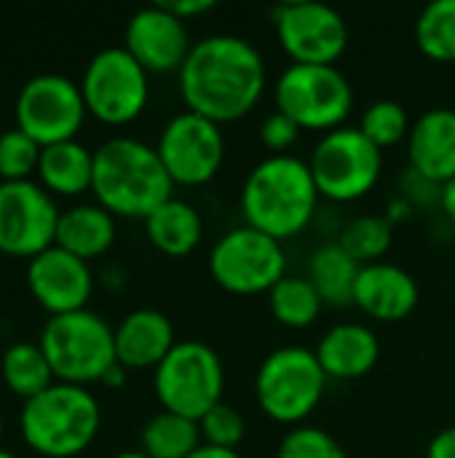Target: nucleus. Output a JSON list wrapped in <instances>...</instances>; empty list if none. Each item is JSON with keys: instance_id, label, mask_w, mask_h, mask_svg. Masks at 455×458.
Listing matches in <instances>:
<instances>
[{"instance_id": "23", "label": "nucleus", "mask_w": 455, "mask_h": 458, "mask_svg": "<svg viewBox=\"0 0 455 458\" xmlns=\"http://www.w3.org/2000/svg\"><path fill=\"white\" fill-rule=\"evenodd\" d=\"M38 177L51 196H80L94 182V150L78 140L48 145L40 150Z\"/></svg>"}, {"instance_id": "13", "label": "nucleus", "mask_w": 455, "mask_h": 458, "mask_svg": "<svg viewBox=\"0 0 455 458\" xmlns=\"http://www.w3.org/2000/svg\"><path fill=\"white\" fill-rule=\"evenodd\" d=\"M156 150L174 185L198 188L217 177L225 161V137L220 123L185 110L164 126Z\"/></svg>"}, {"instance_id": "8", "label": "nucleus", "mask_w": 455, "mask_h": 458, "mask_svg": "<svg viewBox=\"0 0 455 458\" xmlns=\"http://www.w3.org/2000/svg\"><path fill=\"white\" fill-rule=\"evenodd\" d=\"M276 110L306 131L341 129L354 107V89L335 64H290L274 89Z\"/></svg>"}, {"instance_id": "2", "label": "nucleus", "mask_w": 455, "mask_h": 458, "mask_svg": "<svg viewBox=\"0 0 455 458\" xmlns=\"http://www.w3.org/2000/svg\"><path fill=\"white\" fill-rule=\"evenodd\" d=\"M174 182L158 150L134 137H113L94 150L91 193L113 217L147 220L172 199Z\"/></svg>"}, {"instance_id": "25", "label": "nucleus", "mask_w": 455, "mask_h": 458, "mask_svg": "<svg viewBox=\"0 0 455 458\" xmlns=\"http://www.w3.org/2000/svg\"><path fill=\"white\" fill-rule=\"evenodd\" d=\"M359 271L362 266L338 242L322 244L308 260V282L316 287L322 303L335 309L354 303Z\"/></svg>"}, {"instance_id": "32", "label": "nucleus", "mask_w": 455, "mask_h": 458, "mask_svg": "<svg viewBox=\"0 0 455 458\" xmlns=\"http://www.w3.org/2000/svg\"><path fill=\"white\" fill-rule=\"evenodd\" d=\"M40 145L27 137L21 129L0 131V180L3 182H24L38 172Z\"/></svg>"}, {"instance_id": "17", "label": "nucleus", "mask_w": 455, "mask_h": 458, "mask_svg": "<svg viewBox=\"0 0 455 458\" xmlns=\"http://www.w3.org/2000/svg\"><path fill=\"white\" fill-rule=\"evenodd\" d=\"M123 48L147 72H180L193 43L185 21L156 3L129 19L123 32Z\"/></svg>"}, {"instance_id": "37", "label": "nucleus", "mask_w": 455, "mask_h": 458, "mask_svg": "<svg viewBox=\"0 0 455 458\" xmlns=\"http://www.w3.org/2000/svg\"><path fill=\"white\" fill-rule=\"evenodd\" d=\"M426 458H455V427H448L432 437Z\"/></svg>"}, {"instance_id": "24", "label": "nucleus", "mask_w": 455, "mask_h": 458, "mask_svg": "<svg viewBox=\"0 0 455 458\" xmlns=\"http://www.w3.org/2000/svg\"><path fill=\"white\" fill-rule=\"evenodd\" d=\"M145 233L158 252L169 258H185L198 247L204 223L196 207L172 196L145 220Z\"/></svg>"}, {"instance_id": "39", "label": "nucleus", "mask_w": 455, "mask_h": 458, "mask_svg": "<svg viewBox=\"0 0 455 458\" xmlns=\"http://www.w3.org/2000/svg\"><path fill=\"white\" fill-rule=\"evenodd\" d=\"M126 373H129V370H126L123 365H118V362H115V365L105 373L102 384H105V386H110V389H121V386L126 384Z\"/></svg>"}, {"instance_id": "5", "label": "nucleus", "mask_w": 455, "mask_h": 458, "mask_svg": "<svg viewBox=\"0 0 455 458\" xmlns=\"http://www.w3.org/2000/svg\"><path fill=\"white\" fill-rule=\"evenodd\" d=\"M40 349L59 384H102L115 360V330L94 311L51 317L40 333Z\"/></svg>"}, {"instance_id": "15", "label": "nucleus", "mask_w": 455, "mask_h": 458, "mask_svg": "<svg viewBox=\"0 0 455 458\" xmlns=\"http://www.w3.org/2000/svg\"><path fill=\"white\" fill-rule=\"evenodd\" d=\"M274 24L292 64H335L349 48L346 19L324 3H282L274 13Z\"/></svg>"}, {"instance_id": "40", "label": "nucleus", "mask_w": 455, "mask_h": 458, "mask_svg": "<svg viewBox=\"0 0 455 458\" xmlns=\"http://www.w3.org/2000/svg\"><path fill=\"white\" fill-rule=\"evenodd\" d=\"M190 458H241L239 451H225V448H212V445H201Z\"/></svg>"}, {"instance_id": "21", "label": "nucleus", "mask_w": 455, "mask_h": 458, "mask_svg": "<svg viewBox=\"0 0 455 458\" xmlns=\"http://www.w3.org/2000/svg\"><path fill=\"white\" fill-rule=\"evenodd\" d=\"M314 354L327 378L354 381V378L367 376L378 365L381 344H378V335L367 325L346 322V325L330 327L322 335Z\"/></svg>"}, {"instance_id": "38", "label": "nucleus", "mask_w": 455, "mask_h": 458, "mask_svg": "<svg viewBox=\"0 0 455 458\" xmlns=\"http://www.w3.org/2000/svg\"><path fill=\"white\" fill-rule=\"evenodd\" d=\"M440 201H442L445 215L453 220V225H455V180H451L448 185H442V188H440Z\"/></svg>"}, {"instance_id": "22", "label": "nucleus", "mask_w": 455, "mask_h": 458, "mask_svg": "<svg viewBox=\"0 0 455 458\" xmlns=\"http://www.w3.org/2000/svg\"><path fill=\"white\" fill-rule=\"evenodd\" d=\"M113 242H115V217L99 204H78L62 212L54 244L88 263L94 258H102L113 247Z\"/></svg>"}, {"instance_id": "33", "label": "nucleus", "mask_w": 455, "mask_h": 458, "mask_svg": "<svg viewBox=\"0 0 455 458\" xmlns=\"http://www.w3.org/2000/svg\"><path fill=\"white\" fill-rule=\"evenodd\" d=\"M276 458H349L341 443L319 427H295L282 443Z\"/></svg>"}, {"instance_id": "26", "label": "nucleus", "mask_w": 455, "mask_h": 458, "mask_svg": "<svg viewBox=\"0 0 455 458\" xmlns=\"http://www.w3.org/2000/svg\"><path fill=\"white\" fill-rule=\"evenodd\" d=\"M0 376H3V384L8 386V392H13L24 403L43 394L46 389H51L56 384V376H54L40 344H29V341L11 344L3 352Z\"/></svg>"}, {"instance_id": "20", "label": "nucleus", "mask_w": 455, "mask_h": 458, "mask_svg": "<svg viewBox=\"0 0 455 458\" xmlns=\"http://www.w3.org/2000/svg\"><path fill=\"white\" fill-rule=\"evenodd\" d=\"M174 346V327L156 309H137L115 327V360L126 370H156Z\"/></svg>"}, {"instance_id": "43", "label": "nucleus", "mask_w": 455, "mask_h": 458, "mask_svg": "<svg viewBox=\"0 0 455 458\" xmlns=\"http://www.w3.org/2000/svg\"><path fill=\"white\" fill-rule=\"evenodd\" d=\"M0 437H3V416H0Z\"/></svg>"}, {"instance_id": "16", "label": "nucleus", "mask_w": 455, "mask_h": 458, "mask_svg": "<svg viewBox=\"0 0 455 458\" xmlns=\"http://www.w3.org/2000/svg\"><path fill=\"white\" fill-rule=\"evenodd\" d=\"M27 287L51 317H62L88 306L94 274L86 260L54 244L27 263Z\"/></svg>"}, {"instance_id": "36", "label": "nucleus", "mask_w": 455, "mask_h": 458, "mask_svg": "<svg viewBox=\"0 0 455 458\" xmlns=\"http://www.w3.org/2000/svg\"><path fill=\"white\" fill-rule=\"evenodd\" d=\"M158 5H164L177 19L188 21L193 16H201L206 11H212L215 8V0H158Z\"/></svg>"}, {"instance_id": "29", "label": "nucleus", "mask_w": 455, "mask_h": 458, "mask_svg": "<svg viewBox=\"0 0 455 458\" xmlns=\"http://www.w3.org/2000/svg\"><path fill=\"white\" fill-rule=\"evenodd\" d=\"M416 40L429 59L455 62V0H434L421 11Z\"/></svg>"}, {"instance_id": "35", "label": "nucleus", "mask_w": 455, "mask_h": 458, "mask_svg": "<svg viewBox=\"0 0 455 458\" xmlns=\"http://www.w3.org/2000/svg\"><path fill=\"white\" fill-rule=\"evenodd\" d=\"M300 131L303 129L290 115L274 110L260 126V142L265 145V150H271V156H287V150L300 140Z\"/></svg>"}, {"instance_id": "6", "label": "nucleus", "mask_w": 455, "mask_h": 458, "mask_svg": "<svg viewBox=\"0 0 455 458\" xmlns=\"http://www.w3.org/2000/svg\"><path fill=\"white\" fill-rule=\"evenodd\" d=\"M324 386L327 376L316 354L300 346L268 354L255 378V394L263 413L287 427H303V421L319 408Z\"/></svg>"}, {"instance_id": "9", "label": "nucleus", "mask_w": 455, "mask_h": 458, "mask_svg": "<svg viewBox=\"0 0 455 458\" xmlns=\"http://www.w3.org/2000/svg\"><path fill=\"white\" fill-rule=\"evenodd\" d=\"M319 196L349 204L365 199L383 169V150L375 148L359 126L327 131L308 158Z\"/></svg>"}, {"instance_id": "3", "label": "nucleus", "mask_w": 455, "mask_h": 458, "mask_svg": "<svg viewBox=\"0 0 455 458\" xmlns=\"http://www.w3.org/2000/svg\"><path fill=\"white\" fill-rule=\"evenodd\" d=\"M319 188L308 161L298 156H268L244 180L241 212L252 225L276 242L298 236L314 217Z\"/></svg>"}, {"instance_id": "11", "label": "nucleus", "mask_w": 455, "mask_h": 458, "mask_svg": "<svg viewBox=\"0 0 455 458\" xmlns=\"http://www.w3.org/2000/svg\"><path fill=\"white\" fill-rule=\"evenodd\" d=\"M284 268L287 258L282 242L252 225L228 231L209 252L212 279L233 295L271 293L287 276Z\"/></svg>"}, {"instance_id": "34", "label": "nucleus", "mask_w": 455, "mask_h": 458, "mask_svg": "<svg viewBox=\"0 0 455 458\" xmlns=\"http://www.w3.org/2000/svg\"><path fill=\"white\" fill-rule=\"evenodd\" d=\"M198 429H201V440L204 445H212V448H225V451H236L247 435V424L241 419V413L236 408H231L228 403H220L215 405L201 421H198Z\"/></svg>"}, {"instance_id": "27", "label": "nucleus", "mask_w": 455, "mask_h": 458, "mask_svg": "<svg viewBox=\"0 0 455 458\" xmlns=\"http://www.w3.org/2000/svg\"><path fill=\"white\" fill-rule=\"evenodd\" d=\"M139 443V451L150 458H190L204 445L198 421L169 411H161L145 424Z\"/></svg>"}, {"instance_id": "42", "label": "nucleus", "mask_w": 455, "mask_h": 458, "mask_svg": "<svg viewBox=\"0 0 455 458\" xmlns=\"http://www.w3.org/2000/svg\"><path fill=\"white\" fill-rule=\"evenodd\" d=\"M0 458H16L11 451H5V448H0Z\"/></svg>"}, {"instance_id": "41", "label": "nucleus", "mask_w": 455, "mask_h": 458, "mask_svg": "<svg viewBox=\"0 0 455 458\" xmlns=\"http://www.w3.org/2000/svg\"><path fill=\"white\" fill-rule=\"evenodd\" d=\"M113 458H150V456H145L142 451H123V454H118V456H113Z\"/></svg>"}, {"instance_id": "7", "label": "nucleus", "mask_w": 455, "mask_h": 458, "mask_svg": "<svg viewBox=\"0 0 455 458\" xmlns=\"http://www.w3.org/2000/svg\"><path fill=\"white\" fill-rule=\"evenodd\" d=\"M153 389L164 411L201 421L223 403V362L209 344L177 341L169 357L156 368Z\"/></svg>"}, {"instance_id": "19", "label": "nucleus", "mask_w": 455, "mask_h": 458, "mask_svg": "<svg viewBox=\"0 0 455 458\" xmlns=\"http://www.w3.org/2000/svg\"><path fill=\"white\" fill-rule=\"evenodd\" d=\"M410 166L424 182L455 180V110L432 107L410 129Z\"/></svg>"}, {"instance_id": "1", "label": "nucleus", "mask_w": 455, "mask_h": 458, "mask_svg": "<svg viewBox=\"0 0 455 458\" xmlns=\"http://www.w3.org/2000/svg\"><path fill=\"white\" fill-rule=\"evenodd\" d=\"M177 75L185 107L220 126L249 115L268 81L263 54L239 35H209L193 43Z\"/></svg>"}, {"instance_id": "14", "label": "nucleus", "mask_w": 455, "mask_h": 458, "mask_svg": "<svg viewBox=\"0 0 455 458\" xmlns=\"http://www.w3.org/2000/svg\"><path fill=\"white\" fill-rule=\"evenodd\" d=\"M62 212L54 196L32 182H0V252L35 258L54 247Z\"/></svg>"}, {"instance_id": "12", "label": "nucleus", "mask_w": 455, "mask_h": 458, "mask_svg": "<svg viewBox=\"0 0 455 458\" xmlns=\"http://www.w3.org/2000/svg\"><path fill=\"white\" fill-rule=\"evenodd\" d=\"M86 115L80 83L56 72L29 78L16 97V129L40 148L75 140Z\"/></svg>"}, {"instance_id": "4", "label": "nucleus", "mask_w": 455, "mask_h": 458, "mask_svg": "<svg viewBox=\"0 0 455 458\" xmlns=\"http://www.w3.org/2000/svg\"><path fill=\"white\" fill-rule=\"evenodd\" d=\"M24 443L46 458L80 456L99 435L102 411L86 386L54 384L24 403L19 416Z\"/></svg>"}, {"instance_id": "31", "label": "nucleus", "mask_w": 455, "mask_h": 458, "mask_svg": "<svg viewBox=\"0 0 455 458\" xmlns=\"http://www.w3.org/2000/svg\"><path fill=\"white\" fill-rule=\"evenodd\" d=\"M362 134L381 150L402 142L405 137H410V118H408V110L394 102V99H378L373 102L365 115H362V123H359Z\"/></svg>"}, {"instance_id": "28", "label": "nucleus", "mask_w": 455, "mask_h": 458, "mask_svg": "<svg viewBox=\"0 0 455 458\" xmlns=\"http://www.w3.org/2000/svg\"><path fill=\"white\" fill-rule=\"evenodd\" d=\"M268 306L271 314L279 325L292 327V330H303L311 327L324 303L316 293V287L308 282V276H284L271 293H268Z\"/></svg>"}, {"instance_id": "10", "label": "nucleus", "mask_w": 455, "mask_h": 458, "mask_svg": "<svg viewBox=\"0 0 455 458\" xmlns=\"http://www.w3.org/2000/svg\"><path fill=\"white\" fill-rule=\"evenodd\" d=\"M147 75L150 72L123 46H110L94 54L80 78L88 115L107 126L137 121L150 99Z\"/></svg>"}, {"instance_id": "30", "label": "nucleus", "mask_w": 455, "mask_h": 458, "mask_svg": "<svg viewBox=\"0 0 455 458\" xmlns=\"http://www.w3.org/2000/svg\"><path fill=\"white\" fill-rule=\"evenodd\" d=\"M338 244L359 266L381 263V258L392 247V220H386L381 215H359L343 228Z\"/></svg>"}, {"instance_id": "18", "label": "nucleus", "mask_w": 455, "mask_h": 458, "mask_svg": "<svg viewBox=\"0 0 455 458\" xmlns=\"http://www.w3.org/2000/svg\"><path fill=\"white\" fill-rule=\"evenodd\" d=\"M354 306H359L370 319L378 322H402L418 306V284L416 279L392 263H370L362 266Z\"/></svg>"}]
</instances>
